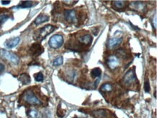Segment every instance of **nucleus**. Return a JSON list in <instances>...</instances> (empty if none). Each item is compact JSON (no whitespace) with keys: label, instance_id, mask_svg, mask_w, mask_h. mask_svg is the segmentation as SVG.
<instances>
[{"label":"nucleus","instance_id":"obj_19","mask_svg":"<svg viewBox=\"0 0 157 118\" xmlns=\"http://www.w3.org/2000/svg\"><path fill=\"white\" fill-rule=\"evenodd\" d=\"M10 15L9 13H0V26H1L2 25H3V24L10 18Z\"/></svg>","mask_w":157,"mask_h":118},{"label":"nucleus","instance_id":"obj_15","mask_svg":"<svg viewBox=\"0 0 157 118\" xmlns=\"http://www.w3.org/2000/svg\"><path fill=\"white\" fill-rule=\"evenodd\" d=\"M19 81H21L23 85H27V84L31 83V77L29 76V74L23 73L20 75Z\"/></svg>","mask_w":157,"mask_h":118},{"label":"nucleus","instance_id":"obj_8","mask_svg":"<svg viewBox=\"0 0 157 118\" xmlns=\"http://www.w3.org/2000/svg\"><path fill=\"white\" fill-rule=\"evenodd\" d=\"M64 17L68 23H75L77 19V14L74 10H66L64 12Z\"/></svg>","mask_w":157,"mask_h":118},{"label":"nucleus","instance_id":"obj_1","mask_svg":"<svg viewBox=\"0 0 157 118\" xmlns=\"http://www.w3.org/2000/svg\"><path fill=\"white\" fill-rule=\"evenodd\" d=\"M56 29V27L52 25H47L45 26H44L41 29L38 30L37 31H36V33H34L33 38L34 39L38 41H41L47 36L48 35H49L50 33H52L54 30Z\"/></svg>","mask_w":157,"mask_h":118},{"label":"nucleus","instance_id":"obj_11","mask_svg":"<svg viewBox=\"0 0 157 118\" xmlns=\"http://www.w3.org/2000/svg\"><path fill=\"white\" fill-rule=\"evenodd\" d=\"M78 41L82 44L85 46H89L92 43V41H93V38L90 34H85L78 38Z\"/></svg>","mask_w":157,"mask_h":118},{"label":"nucleus","instance_id":"obj_2","mask_svg":"<svg viewBox=\"0 0 157 118\" xmlns=\"http://www.w3.org/2000/svg\"><path fill=\"white\" fill-rule=\"evenodd\" d=\"M23 99L31 105L39 106L42 105L41 101L38 99V97H36L33 91H31V90H28L24 93Z\"/></svg>","mask_w":157,"mask_h":118},{"label":"nucleus","instance_id":"obj_24","mask_svg":"<svg viewBox=\"0 0 157 118\" xmlns=\"http://www.w3.org/2000/svg\"><path fill=\"white\" fill-rule=\"evenodd\" d=\"M144 90L146 92H149L151 90L149 81H148V79H146V81H145V83H144Z\"/></svg>","mask_w":157,"mask_h":118},{"label":"nucleus","instance_id":"obj_17","mask_svg":"<svg viewBox=\"0 0 157 118\" xmlns=\"http://www.w3.org/2000/svg\"><path fill=\"white\" fill-rule=\"evenodd\" d=\"M101 73V70L99 67H96V68H94L90 71V76L93 78H100Z\"/></svg>","mask_w":157,"mask_h":118},{"label":"nucleus","instance_id":"obj_20","mask_svg":"<svg viewBox=\"0 0 157 118\" xmlns=\"http://www.w3.org/2000/svg\"><path fill=\"white\" fill-rule=\"evenodd\" d=\"M33 6V2L31 1H25V2H22L21 3V5H19L17 6V7H21V8H30Z\"/></svg>","mask_w":157,"mask_h":118},{"label":"nucleus","instance_id":"obj_3","mask_svg":"<svg viewBox=\"0 0 157 118\" xmlns=\"http://www.w3.org/2000/svg\"><path fill=\"white\" fill-rule=\"evenodd\" d=\"M0 57L15 65H17L20 62V58L18 56L6 49H0Z\"/></svg>","mask_w":157,"mask_h":118},{"label":"nucleus","instance_id":"obj_22","mask_svg":"<svg viewBox=\"0 0 157 118\" xmlns=\"http://www.w3.org/2000/svg\"><path fill=\"white\" fill-rule=\"evenodd\" d=\"M62 63H63V57H59L54 59L53 62V65L54 66H59V65H61Z\"/></svg>","mask_w":157,"mask_h":118},{"label":"nucleus","instance_id":"obj_7","mask_svg":"<svg viewBox=\"0 0 157 118\" xmlns=\"http://www.w3.org/2000/svg\"><path fill=\"white\" fill-rule=\"evenodd\" d=\"M106 64L111 70H115L120 66V59L115 55H110L107 58Z\"/></svg>","mask_w":157,"mask_h":118},{"label":"nucleus","instance_id":"obj_14","mask_svg":"<svg viewBox=\"0 0 157 118\" xmlns=\"http://www.w3.org/2000/svg\"><path fill=\"white\" fill-rule=\"evenodd\" d=\"M93 115L94 118H106L107 113L104 109H97L93 112Z\"/></svg>","mask_w":157,"mask_h":118},{"label":"nucleus","instance_id":"obj_25","mask_svg":"<svg viewBox=\"0 0 157 118\" xmlns=\"http://www.w3.org/2000/svg\"><path fill=\"white\" fill-rule=\"evenodd\" d=\"M5 65H3L2 63H0V73H2V72H3L4 70H5Z\"/></svg>","mask_w":157,"mask_h":118},{"label":"nucleus","instance_id":"obj_4","mask_svg":"<svg viewBox=\"0 0 157 118\" xmlns=\"http://www.w3.org/2000/svg\"><path fill=\"white\" fill-rule=\"evenodd\" d=\"M64 44V39L63 36L62 35L59 34H56L54 35L53 36L50 38L49 41V45L50 47H52V49H59Z\"/></svg>","mask_w":157,"mask_h":118},{"label":"nucleus","instance_id":"obj_18","mask_svg":"<svg viewBox=\"0 0 157 118\" xmlns=\"http://www.w3.org/2000/svg\"><path fill=\"white\" fill-rule=\"evenodd\" d=\"M101 91L104 93H109L113 90V86L111 83H104L100 88Z\"/></svg>","mask_w":157,"mask_h":118},{"label":"nucleus","instance_id":"obj_5","mask_svg":"<svg viewBox=\"0 0 157 118\" xmlns=\"http://www.w3.org/2000/svg\"><path fill=\"white\" fill-rule=\"evenodd\" d=\"M44 51V49L39 43L33 44L29 49V55L33 57H39Z\"/></svg>","mask_w":157,"mask_h":118},{"label":"nucleus","instance_id":"obj_26","mask_svg":"<svg viewBox=\"0 0 157 118\" xmlns=\"http://www.w3.org/2000/svg\"><path fill=\"white\" fill-rule=\"evenodd\" d=\"M10 3V1H2V5H8Z\"/></svg>","mask_w":157,"mask_h":118},{"label":"nucleus","instance_id":"obj_12","mask_svg":"<svg viewBox=\"0 0 157 118\" xmlns=\"http://www.w3.org/2000/svg\"><path fill=\"white\" fill-rule=\"evenodd\" d=\"M20 38L19 37H15L13 38V39H8L5 42V47L8 48V49H13L15 47H16L20 42Z\"/></svg>","mask_w":157,"mask_h":118},{"label":"nucleus","instance_id":"obj_10","mask_svg":"<svg viewBox=\"0 0 157 118\" xmlns=\"http://www.w3.org/2000/svg\"><path fill=\"white\" fill-rule=\"evenodd\" d=\"M122 42V38L121 37H117V38H112L108 40L107 41V47L109 49H112L114 48L117 47Z\"/></svg>","mask_w":157,"mask_h":118},{"label":"nucleus","instance_id":"obj_9","mask_svg":"<svg viewBox=\"0 0 157 118\" xmlns=\"http://www.w3.org/2000/svg\"><path fill=\"white\" fill-rule=\"evenodd\" d=\"M130 7L132 10H134L137 12H140V13H144L146 10V5L144 2H133L130 4Z\"/></svg>","mask_w":157,"mask_h":118},{"label":"nucleus","instance_id":"obj_21","mask_svg":"<svg viewBox=\"0 0 157 118\" xmlns=\"http://www.w3.org/2000/svg\"><path fill=\"white\" fill-rule=\"evenodd\" d=\"M28 115L31 118H37L39 117V112L36 109H31L28 113Z\"/></svg>","mask_w":157,"mask_h":118},{"label":"nucleus","instance_id":"obj_13","mask_svg":"<svg viewBox=\"0 0 157 118\" xmlns=\"http://www.w3.org/2000/svg\"><path fill=\"white\" fill-rule=\"evenodd\" d=\"M49 20V16L44 15V14H41V15H39L37 17H36L35 21H34V23H35L36 25H38L43 23H45V22L48 21Z\"/></svg>","mask_w":157,"mask_h":118},{"label":"nucleus","instance_id":"obj_6","mask_svg":"<svg viewBox=\"0 0 157 118\" xmlns=\"http://www.w3.org/2000/svg\"><path fill=\"white\" fill-rule=\"evenodd\" d=\"M136 75L133 70H129L123 78L124 83L127 86H130L136 81Z\"/></svg>","mask_w":157,"mask_h":118},{"label":"nucleus","instance_id":"obj_23","mask_svg":"<svg viewBox=\"0 0 157 118\" xmlns=\"http://www.w3.org/2000/svg\"><path fill=\"white\" fill-rule=\"evenodd\" d=\"M34 78H35V80L38 82H41L44 81V75L43 73L39 72V73H36L34 75Z\"/></svg>","mask_w":157,"mask_h":118},{"label":"nucleus","instance_id":"obj_16","mask_svg":"<svg viewBox=\"0 0 157 118\" xmlns=\"http://www.w3.org/2000/svg\"><path fill=\"white\" fill-rule=\"evenodd\" d=\"M112 5L116 9H124L128 5V2L126 1H114L112 2Z\"/></svg>","mask_w":157,"mask_h":118}]
</instances>
